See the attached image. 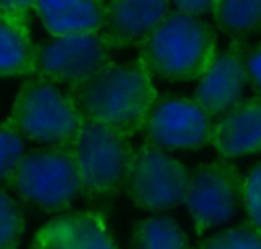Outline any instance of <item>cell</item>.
Wrapping results in <instances>:
<instances>
[{"label": "cell", "instance_id": "obj_1", "mask_svg": "<svg viewBox=\"0 0 261 249\" xmlns=\"http://www.w3.org/2000/svg\"><path fill=\"white\" fill-rule=\"evenodd\" d=\"M84 118L132 137L148 123L158 100L153 75L141 61L107 62L84 82L68 89Z\"/></svg>", "mask_w": 261, "mask_h": 249}, {"label": "cell", "instance_id": "obj_2", "mask_svg": "<svg viewBox=\"0 0 261 249\" xmlns=\"http://www.w3.org/2000/svg\"><path fill=\"white\" fill-rule=\"evenodd\" d=\"M217 36L201 16L171 11L141 43L137 59L172 82L199 80L217 57Z\"/></svg>", "mask_w": 261, "mask_h": 249}, {"label": "cell", "instance_id": "obj_3", "mask_svg": "<svg viewBox=\"0 0 261 249\" xmlns=\"http://www.w3.org/2000/svg\"><path fill=\"white\" fill-rule=\"evenodd\" d=\"M69 148L75 157L80 189L86 197H110L126 187L135 157L130 137L84 118Z\"/></svg>", "mask_w": 261, "mask_h": 249}, {"label": "cell", "instance_id": "obj_4", "mask_svg": "<svg viewBox=\"0 0 261 249\" xmlns=\"http://www.w3.org/2000/svg\"><path fill=\"white\" fill-rule=\"evenodd\" d=\"M9 116L25 139L45 146H69L84 123L71 93L36 75L20 86Z\"/></svg>", "mask_w": 261, "mask_h": 249}, {"label": "cell", "instance_id": "obj_5", "mask_svg": "<svg viewBox=\"0 0 261 249\" xmlns=\"http://www.w3.org/2000/svg\"><path fill=\"white\" fill-rule=\"evenodd\" d=\"M9 185L23 203L48 214L68 210L82 194L69 146H45L27 152Z\"/></svg>", "mask_w": 261, "mask_h": 249}, {"label": "cell", "instance_id": "obj_6", "mask_svg": "<svg viewBox=\"0 0 261 249\" xmlns=\"http://www.w3.org/2000/svg\"><path fill=\"white\" fill-rule=\"evenodd\" d=\"M183 205L199 235L219 228L244 205V177L227 159L199 164L189 173Z\"/></svg>", "mask_w": 261, "mask_h": 249}, {"label": "cell", "instance_id": "obj_7", "mask_svg": "<svg viewBox=\"0 0 261 249\" xmlns=\"http://www.w3.org/2000/svg\"><path fill=\"white\" fill-rule=\"evenodd\" d=\"M189 171L164 148L146 141L135 150L126 192L139 208L162 212L185 201Z\"/></svg>", "mask_w": 261, "mask_h": 249}, {"label": "cell", "instance_id": "obj_8", "mask_svg": "<svg viewBox=\"0 0 261 249\" xmlns=\"http://www.w3.org/2000/svg\"><path fill=\"white\" fill-rule=\"evenodd\" d=\"M110 52L100 32L50 36L38 45L32 75L71 89L112 61Z\"/></svg>", "mask_w": 261, "mask_h": 249}, {"label": "cell", "instance_id": "obj_9", "mask_svg": "<svg viewBox=\"0 0 261 249\" xmlns=\"http://www.w3.org/2000/svg\"><path fill=\"white\" fill-rule=\"evenodd\" d=\"M146 141L164 150H197L210 144L212 116L194 98H158L146 123Z\"/></svg>", "mask_w": 261, "mask_h": 249}, {"label": "cell", "instance_id": "obj_10", "mask_svg": "<svg viewBox=\"0 0 261 249\" xmlns=\"http://www.w3.org/2000/svg\"><path fill=\"white\" fill-rule=\"evenodd\" d=\"M245 52V39H231L229 46L217 54L206 73L197 80L194 100L212 118H220L244 100V89L249 82Z\"/></svg>", "mask_w": 261, "mask_h": 249}, {"label": "cell", "instance_id": "obj_11", "mask_svg": "<svg viewBox=\"0 0 261 249\" xmlns=\"http://www.w3.org/2000/svg\"><path fill=\"white\" fill-rule=\"evenodd\" d=\"M169 13V0H109L98 32L112 50L141 46Z\"/></svg>", "mask_w": 261, "mask_h": 249}, {"label": "cell", "instance_id": "obj_12", "mask_svg": "<svg viewBox=\"0 0 261 249\" xmlns=\"http://www.w3.org/2000/svg\"><path fill=\"white\" fill-rule=\"evenodd\" d=\"M31 249H119L98 210L61 215L36 232Z\"/></svg>", "mask_w": 261, "mask_h": 249}, {"label": "cell", "instance_id": "obj_13", "mask_svg": "<svg viewBox=\"0 0 261 249\" xmlns=\"http://www.w3.org/2000/svg\"><path fill=\"white\" fill-rule=\"evenodd\" d=\"M210 144L222 159L261 152V96L242 100L213 123Z\"/></svg>", "mask_w": 261, "mask_h": 249}, {"label": "cell", "instance_id": "obj_14", "mask_svg": "<svg viewBox=\"0 0 261 249\" xmlns=\"http://www.w3.org/2000/svg\"><path fill=\"white\" fill-rule=\"evenodd\" d=\"M107 0H36L34 13L50 36L98 32Z\"/></svg>", "mask_w": 261, "mask_h": 249}, {"label": "cell", "instance_id": "obj_15", "mask_svg": "<svg viewBox=\"0 0 261 249\" xmlns=\"http://www.w3.org/2000/svg\"><path fill=\"white\" fill-rule=\"evenodd\" d=\"M38 43L32 38L29 14L0 11V79L31 77Z\"/></svg>", "mask_w": 261, "mask_h": 249}, {"label": "cell", "instance_id": "obj_16", "mask_svg": "<svg viewBox=\"0 0 261 249\" xmlns=\"http://www.w3.org/2000/svg\"><path fill=\"white\" fill-rule=\"evenodd\" d=\"M212 14L224 34L245 39L261 27V0H213Z\"/></svg>", "mask_w": 261, "mask_h": 249}, {"label": "cell", "instance_id": "obj_17", "mask_svg": "<svg viewBox=\"0 0 261 249\" xmlns=\"http://www.w3.org/2000/svg\"><path fill=\"white\" fill-rule=\"evenodd\" d=\"M134 249H190L189 237L178 221L153 215L139 221L132 233Z\"/></svg>", "mask_w": 261, "mask_h": 249}, {"label": "cell", "instance_id": "obj_18", "mask_svg": "<svg viewBox=\"0 0 261 249\" xmlns=\"http://www.w3.org/2000/svg\"><path fill=\"white\" fill-rule=\"evenodd\" d=\"M25 141L23 134L16 123L7 116L0 121V184L9 185L18 166L25 157Z\"/></svg>", "mask_w": 261, "mask_h": 249}, {"label": "cell", "instance_id": "obj_19", "mask_svg": "<svg viewBox=\"0 0 261 249\" xmlns=\"http://www.w3.org/2000/svg\"><path fill=\"white\" fill-rule=\"evenodd\" d=\"M23 230L25 217L20 203L0 189V249H18Z\"/></svg>", "mask_w": 261, "mask_h": 249}, {"label": "cell", "instance_id": "obj_20", "mask_svg": "<svg viewBox=\"0 0 261 249\" xmlns=\"http://www.w3.org/2000/svg\"><path fill=\"white\" fill-rule=\"evenodd\" d=\"M196 249H261V232L247 222L210 237Z\"/></svg>", "mask_w": 261, "mask_h": 249}, {"label": "cell", "instance_id": "obj_21", "mask_svg": "<svg viewBox=\"0 0 261 249\" xmlns=\"http://www.w3.org/2000/svg\"><path fill=\"white\" fill-rule=\"evenodd\" d=\"M244 207L249 225L261 232V162L252 166L244 178Z\"/></svg>", "mask_w": 261, "mask_h": 249}, {"label": "cell", "instance_id": "obj_22", "mask_svg": "<svg viewBox=\"0 0 261 249\" xmlns=\"http://www.w3.org/2000/svg\"><path fill=\"white\" fill-rule=\"evenodd\" d=\"M245 66H247L249 82L252 84L254 91L261 96V43L254 46H247L245 52Z\"/></svg>", "mask_w": 261, "mask_h": 249}, {"label": "cell", "instance_id": "obj_23", "mask_svg": "<svg viewBox=\"0 0 261 249\" xmlns=\"http://www.w3.org/2000/svg\"><path fill=\"white\" fill-rule=\"evenodd\" d=\"M174 11L192 16H203L206 13H212L213 0H169Z\"/></svg>", "mask_w": 261, "mask_h": 249}, {"label": "cell", "instance_id": "obj_24", "mask_svg": "<svg viewBox=\"0 0 261 249\" xmlns=\"http://www.w3.org/2000/svg\"><path fill=\"white\" fill-rule=\"evenodd\" d=\"M34 4L36 0H0V11L29 14L31 11H34Z\"/></svg>", "mask_w": 261, "mask_h": 249}]
</instances>
